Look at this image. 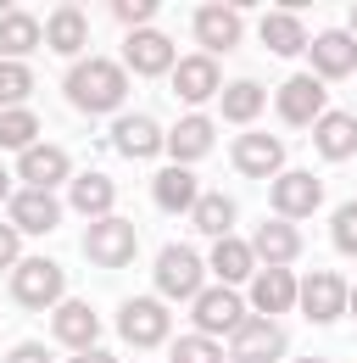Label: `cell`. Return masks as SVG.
<instances>
[{
    "label": "cell",
    "instance_id": "24",
    "mask_svg": "<svg viewBox=\"0 0 357 363\" xmlns=\"http://www.w3.org/2000/svg\"><path fill=\"white\" fill-rule=\"evenodd\" d=\"M151 201L162 207V213H196V201H201V184H196V168H157V179H151Z\"/></svg>",
    "mask_w": 357,
    "mask_h": 363
},
{
    "label": "cell",
    "instance_id": "34",
    "mask_svg": "<svg viewBox=\"0 0 357 363\" xmlns=\"http://www.w3.org/2000/svg\"><path fill=\"white\" fill-rule=\"evenodd\" d=\"M28 95H34V73H28V62H0V112L23 106Z\"/></svg>",
    "mask_w": 357,
    "mask_h": 363
},
{
    "label": "cell",
    "instance_id": "17",
    "mask_svg": "<svg viewBox=\"0 0 357 363\" xmlns=\"http://www.w3.org/2000/svg\"><path fill=\"white\" fill-rule=\"evenodd\" d=\"M112 151L129 157V162H145V157L168 151V135H162V123L145 118V112H118V123H112Z\"/></svg>",
    "mask_w": 357,
    "mask_h": 363
},
{
    "label": "cell",
    "instance_id": "12",
    "mask_svg": "<svg viewBox=\"0 0 357 363\" xmlns=\"http://www.w3.org/2000/svg\"><path fill=\"white\" fill-rule=\"evenodd\" d=\"M229 162L246 179H279L285 174V140L263 135V129H246V135L229 145Z\"/></svg>",
    "mask_w": 357,
    "mask_h": 363
},
{
    "label": "cell",
    "instance_id": "13",
    "mask_svg": "<svg viewBox=\"0 0 357 363\" xmlns=\"http://www.w3.org/2000/svg\"><path fill=\"white\" fill-rule=\"evenodd\" d=\"M268 201H273V218L296 224V218H312V213H318V201H324V184H318V174L285 168V174L273 179V190H268Z\"/></svg>",
    "mask_w": 357,
    "mask_h": 363
},
{
    "label": "cell",
    "instance_id": "9",
    "mask_svg": "<svg viewBox=\"0 0 357 363\" xmlns=\"http://www.w3.org/2000/svg\"><path fill=\"white\" fill-rule=\"evenodd\" d=\"M296 308L312 318V324H335V318L352 308V285L341 279L335 269H318L302 279V296H296Z\"/></svg>",
    "mask_w": 357,
    "mask_h": 363
},
{
    "label": "cell",
    "instance_id": "31",
    "mask_svg": "<svg viewBox=\"0 0 357 363\" xmlns=\"http://www.w3.org/2000/svg\"><path fill=\"white\" fill-rule=\"evenodd\" d=\"M196 229L201 235H212V240H223L229 229H234V196L229 190H201V201H196Z\"/></svg>",
    "mask_w": 357,
    "mask_h": 363
},
{
    "label": "cell",
    "instance_id": "4",
    "mask_svg": "<svg viewBox=\"0 0 357 363\" xmlns=\"http://www.w3.org/2000/svg\"><path fill=\"white\" fill-rule=\"evenodd\" d=\"M118 335L129 341L134 352H157L174 341V318H168V302L162 296H129L118 308Z\"/></svg>",
    "mask_w": 357,
    "mask_h": 363
},
{
    "label": "cell",
    "instance_id": "6",
    "mask_svg": "<svg viewBox=\"0 0 357 363\" xmlns=\"http://www.w3.org/2000/svg\"><path fill=\"white\" fill-rule=\"evenodd\" d=\"M246 296L240 291H229V285H207L196 302H190V324H196V335H234L240 324H246Z\"/></svg>",
    "mask_w": 357,
    "mask_h": 363
},
{
    "label": "cell",
    "instance_id": "8",
    "mask_svg": "<svg viewBox=\"0 0 357 363\" xmlns=\"http://www.w3.org/2000/svg\"><path fill=\"white\" fill-rule=\"evenodd\" d=\"M190 28H196V45H201V56H229V50L240 45V34H246V23H240V6H223V0L196 6Z\"/></svg>",
    "mask_w": 357,
    "mask_h": 363
},
{
    "label": "cell",
    "instance_id": "16",
    "mask_svg": "<svg viewBox=\"0 0 357 363\" xmlns=\"http://www.w3.org/2000/svg\"><path fill=\"white\" fill-rule=\"evenodd\" d=\"M50 335L67 347V352H95L101 347V313L79 302V296H67L56 313H50Z\"/></svg>",
    "mask_w": 357,
    "mask_h": 363
},
{
    "label": "cell",
    "instance_id": "38",
    "mask_svg": "<svg viewBox=\"0 0 357 363\" xmlns=\"http://www.w3.org/2000/svg\"><path fill=\"white\" fill-rule=\"evenodd\" d=\"M6 363H50V347H40V341H23V347H11V352H6Z\"/></svg>",
    "mask_w": 357,
    "mask_h": 363
},
{
    "label": "cell",
    "instance_id": "11",
    "mask_svg": "<svg viewBox=\"0 0 357 363\" xmlns=\"http://www.w3.org/2000/svg\"><path fill=\"white\" fill-rule=\"evenodd\" d=\"M307 73L318 84H335V79H352L357 73V40L346 28H324L307 45Z\"/></svg>",
    "mask_w": 357,
    "mask_h": 363
},
{
    "label": "cell",
    "instance_id": "39",
    "mask_svg": "<svg viewBox=\"0 0 357 363\" xmlns=\"http://www.w3.org/2000/svg\"><path fill=\"white\" fill-rule=\"evenodd\" d=\"M67 363H118V358H112L106 347H95V352H73V358H67Z\"/></svg>",
    "mask_w": 357,
    "mask_h": 363
},
{
    "label": "cell",
    "instance_id": "32",
    "mask_svg": "<svg viewBox=\"0 0 357 363\" xmlns=\"http://www.w3.org/2000/svg\"><path fill=\"white\" fill-rule=\"evenodd\" d=\"M0 145L6 151H28V145H40V118L28 112V106H11V112H0Z\"/></svg>",
    "mask_w": 357,
    "mask_h": 363
},
{
    "label": "cell",
    "instance_id": "37",
    "mask_svg": "<svg viewBox=\"0 0 357 363\" xmlns=\"http://www.w3.org/2000/svg\"><path fill=\"white\" fill-rule=\"evenodd\" d=\"M17 263H23V235L11 224H0V274H11Z\"/></svg>",
    "mask_w": 357,
    "mask_h": 363
},
{
    "label": "cell",
    "instance_id": "30",
    "mask_svg": "<svg viewBox=\"0 0 357 363\" xmlns=\"http://www.w3.org/2000/svg\"><path fill=\"white\" fill-rule=\"evenodd\" d=\"M223 118L234 123V129H251L257 118H263V106H268V90L257 84V79H234L229 90H223Z\"/></svg>",
    "mask_w": 357,
    "mask_h": 363
},
{
    "label": "cell",
    "instance_id": "5",
    "mask_svg": "<svg viewBox=\"0 0 357 363\" xmlns=\"http://www.w3.org/2000/svg\"><path fill=\"white\" fill-rule=\"evenodd\" d=\"M134 252H140V229L129 224V218H95V224L84 229V257L95 263V269H129Z\"/></svg>",
    "mask_w": 357,
    "mask_h": 363
},
{
    "label": "cell",
    "instance_id": "2",
    "mask_svg": "<svg viewBox=\"0 0 357 363\" xmlns=\"http://www.w3.org/2000/svg\"><path fill=\"white\" fill-rule=\"evenodd\" d=\"M6 285H11V302L28 308V313H45V308L56 313V308L67 302V274H62L56 257H23Z\"/></svg>",
    "mask_w": 357,
    "mask_h": 363
},
{
    "label": "cell",
    "instance_id": "15",
    "mask_svg": "<svg viewBox=\"0 0 357 363\" xmlns=\"http://www.w3.org/2000/svg\"><path fill=\"white\" fill-rule=\"evenodd\" d=\"M17 179L28 184V190H62V184L73 179V157H67V145H28L23 157H17Z\"/></svg>",
    "mask_w": 357,
    "mask_h": 363
},
{
    "label": "cell",
    "instance_id": "40",
    "mask_svg": "<svg viewBox=\"0 0 357 363\" xmlns=\"http://www.w3.org/2000/svg\"><path fill=\"white\" fill-rule=\"evenodd\" d=\"M0 201H11V174H6V162H0Z\"/></svg>",
    "mask_w": 357,
    "mask_h": 363
},
{
    "label": "cell",
    "instance_id": "33",
    "mask_svg": "<svg viewBox=\"0 0 357 363\" xmlns=\"http://www.w3.org/2000/svg\"><path fill=\"white\" fill-rule=\"evenodd\" d=\"M168 363H229V352L212 335H178V341H168Z\"/></svg>",
    "mask_w": 357,
    "mask_h": 363
},
{
    "label": "cell",
    "instance_id": "42",
    "mask_svg": "<svg viewBox=\"0 0 357 363\" xmlns=\"http://www.w3.org/2000/svg\"><path fill=\"white\" fill-rule=\"evenodd\" d=\"M346 313H352V318H357V285H352V308H346Z\"/></svg>",
    "mask_w": 357,
    "mask_h": 363
},
{
    "label": "cell",
    "instance_id": "19",
    "mask_svg": "<svg viewBox=\"0 0 357 363\" xmlns=\"http://www.w3.org/2000/svg\"><path fill=\"white\" fill-rule=\"evenodd\" d=\"M212 145H218V123L207 112H184L174 129H168V157H174L178 168H196Z\"/></svg>",
    "mask_w": 357,
    "mask_h": 363
},
{
    "label": "cell",
    "instance_id": "14",
    "mask_svg": "<svg viewBox=\"0 0 357 363\" xmlns=\"http://www.w3.org/2000/svg\"><path fill=\"white\" fill-rule=\"evenodd\" d=\"M324 84L312 79V73H296V79H285L279 90H273V112L290 123V129H312L318 118H324Z\"/></svg>",
    "mask_w": 357,
    "mask_h": 363
},
{
    "label": "cell",
    "instance_id": "29",
    "mask_svg": "<svg viewBox=\"0 0 357 363\" xmlns=\"http://www.w3.org/2000/svg\"><path fill=\"white\" fill-rule=\"evenodd\" d=\"M45 45L56 50V56H79L89 45V17L79 6H56L50 17H45Z\"/></svg>",
    "mask_w": 357,
    "mask_h": 363
},
{
    "label": "cell",
    "instance_id": "26",
    "mask_svg": "<svg viewBox=\"0 0 357 363\" xmlns=\"http://www.w3.org/2000/svg\"><path fill=\"white\" fill-rule=\"evenodd\" d=\"M45 45V23L34 17V11H6L0 17V62H23V56H34V50Z\"/></svg>",
    "mask_w": 357,
    "mask_h": 363
},
{
    "label": "cell",
    "instance_id": "36",
    "mask_svg": "<svg viewBox=\"0 0 357 363\" xmlns=\"http://www.w3.org/2000/svg\"><path fill=\"white\" fill-rule=\"evenodd\" d=\"M106 11H112L118 23H129V34H134V28H151V17H157L162 6H157V0H112Z\"/></svg>",
    "mask_w": 357,
    "mask_h": 363
},
{
    "label": "cell",
    "instance_id": "21",
    "mask_svg": "<svg viewBox=\"0 0 357 363\" xmlns=\"http://www.w3.org/2000/svg\"><path fill=\"white\" fill-rule=\"evenodd\" d=\"M246 296H251V308L263 318H279L296 308V296H302V279L290 269H257L251 274V285H246Z\"/></svg>",
    "mask_w": 357,
    "mask_h": 363
},
{
    "label": "cell",
    "instance_id": "1",
    "mask_svg": "<svg viewBox=\"0 0 357 363\" xmlns=\"http://www.w3.org/2000/svg\"><path fill=\"white\" fill-rule=\"evenodd\" d=\"M62 95L79 112H118L129 101V67L112 62V56H79L62 79Z\"/></svg>",
    "mask_w": 357,
    "mask_h": 363
},
{
    "label": "cell",
    "instance_id": "20",
    "mask_svg": "<svg viewBox=\"0 0 357 363\" xmlns=\"http://www.w3.org/2000/svg\"><path fill=\"white\" fill-rule=\"evenodd\" d=\"M223 90V67H218V56H178V67H174V95L196 112L201 101H212V95Z\"/></svg>",
    "mask_w": 357,
    "mask_h": 363
},
{
    "label": "cell",
    "instance_id": "3",
    "mask_svg": "<svg viewBox=\"0 0 357 363\" xmlns=\"http://www.w3.org/2000/svg\"><path fill=\"white\" fill-rule=\"evenodd\" d=\"M151 279H157L162 302H196L207 291V257L190 252V246H162L157 263H151Z\"/></svg>",
    "mask_w": 357,
    "mask_h": 363
},
{
    "label": "cell",
    "instance_id": "44",
    "mask_svg": "<svg viewBox=\"0 0 357 363\" xmlns=\"http://www.w3.org/2000/svg\"><path fill=\"white\" fill-rule=\"evenodd\" d=\"M6 11H11V6H6V0H0V17H6Z\"/></svg>",
    "mask_w": 357,
    "mask_h": 363
},
{
    "label": "cell",
    "instance_id": "23",
    "mask_svg": "<svg viewBox=\"0 0 357 363\" xmlns=\"http://www.w3.org/2000/svg\"><path fill=\"white\" fill-rule=\"evenodd\" d=\"M251 252H257L263 269H290L302 257V235H296V224H285V218H263L257 235H251Z\"/></svg>",
    "mask_w": 357,
    "mask_h": 363
},
{
    "label": "cell",
    "instance_id": "25",
    "mask_svg": "<svg viewBox=\"0 0 357 363\" xmlns=\"http://www.w3.org/2000/svg\"><path fill=\"white\" fill-rule=\"evenodd\" d=\"M312 145L324 162H352L357 157V118L352 112H324L312 123Z\"/></svg>",
    "mask_w": 357,
    "mask_h": 363
},
{
    "label": "cell",
    "instance_id": "7",
    "mask_svg": "<svg viewBox=\"0 0 357 363\" xmlns=\"http://www.w3.org/2000/svg\"><path fill=\"white\" fill-rule=\"evenodd\" d=\"M285 347H290L285 324L251 313L234 335H229V363H279V358H285Z\"/></svg>",
    "mask_w": 357,
    "mask_h": 363
},
{
    "label": "cell",
    "instance_id": "41",
    "mask_svg": "<svg viewBox=\"0 0 357 363\" xmlns=\"http://www.w3.org/2000/svg\"><path fill=\"white\" fill-rule=\"evenodd\" d=\"M346 34H352V40H357V6H352V11H346Z\"/></svg>",
    "mask_w": 357,
    "mask_h": 363
},
{
    "label": "cell",
    "instance_id": "22",
    "mask_svg": "<svg viewBox=\"0 0 357 363\" xmlns=\"http://www.w3.org/2000/svg\"><path fill=\"white\" fill-rule=\"evenodd\" d=\"M207 274H212L218 285H229V291L251 285V274H257V252H251V240H240V235H223V240H212Z\"/></svg>",
    "mask_w": 357,
    "mask_h": 363
},
{
    "label": "cell",
    "instance_id": "27",
    "mask_svg": "<svg viewBox=\"0 0 357 363\" xmlns=\"http://www.w3.org/2000/svg\"><path fill=\"white\" fill-rule=\"evenodd\" d=\"M67 201L84 213L89 224H95V218H112V207H118V184H112V174L89 168V174H73V190H67Z\"/></svg>",
    "mask_w": 357,
    "mask_h": 363
},
{
    "label": "cell",
    "instance_id": "10",
    "mask_svg": "<svg viewBox=\"0 0 357 363\" xmlns=\"http://www.w3.org/2000/svg\"><path fill=\"white\" fill-rule=\"evenodd\" d=\"M123 67L129 73H140V79H174V67H178V50L174 40L162 34V28H134L129 40H123Z\"/></svg>",
    "mask_w": 357,
    "mask_h": 363
},
{
    "label": "cell",
    "instance_id": "18",
    "mask_svg": "<svg viewBox=\"0 0 357 363\" xmlns=\"http://www.w3.org/2000/svg\"><path fill=\"white\" fill-rule=\"evenodd\" d=\"M6 213H11V229L17 235H50V229L62 224V201H56V190H11V201H6Z\"/></svg>",
    "mask_w": 357,
    "mask_h": 363
},
{
    "label": "cell",
    "instance_id": "43",
    "mask_svg": "<svg viewBox=\"0 0 357 363\" xmlns=\"http://www.w3.org/2000/svg\"><path fill=\"white\" fill-rule=\"evenodd\" d=\"M296 363H324V358H296Z\"/></svg>",
    "mask_w": 357,
    "mask_h": 363
},
{
    "label": "cell",
    "instance_id": "35",
    "mask_svg": "<svg viewBox=\"0 0 357 363\" xmlns=\"http://www.w3.org/2000/svg\"><path fill=\"white\" fill-rule=\"evenodd\" d=\"M329 235H335V246L357 257V201H341L335 213H329Z\"/></svg>",
    "mask_w": 357,
    "mask_h": 363
},
{
    "label": "cell",
    "instance_id": "28",
    "mask_svg": "<svg viewBox=\"0 0 357 363\" xmlns=\"http://www.w3.org/2000/svg\"><path fill=\"white\" fill-rule=\"evenodd\" d=\"M263 45H268V56H307V45H312V34L302 28V17H290V11H263Z\"/></svg>",
    "mask_w": 357,
    "mask_h": 363
}]
</instances>
